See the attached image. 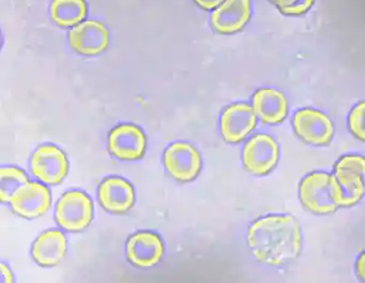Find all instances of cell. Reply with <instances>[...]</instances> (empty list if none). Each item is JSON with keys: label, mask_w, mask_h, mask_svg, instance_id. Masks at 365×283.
Returning a JSON list of instances; mask_svg holds the SVG:
<instances>
[{"label": "cell", "mask_w": 365, "mask_h": 283, "mask_svg": "<svg viewBox=\"0 0 365 283\" xmlns=\"http://www.w3.org/2000/svg\"><path fill=\"white\" fill-rule=\"evenodd\" d=\"M100 204L113 214L128 212L135 202V193L131 184L120 177H108L99 187Z\"/></svg>", "instance_id": "cell-15"}, {"label": "cell", "mask_w": 365, "mask_h": 283, "mask_svg": "<svg viewBox=\"0 0 365 283\" xmlns=\"http://www.w3.org/2000/svg\"><path fill=\"white\" fill-rule=\"evenodd\" d=\"M146 145L144 132L134 124H120L108 136V149L119 160H138L144 156Z\"/></svg>", "instance_id": "cell-11"}, {"label": "cell", "mask_w": 365, "mask_h": 283, "mask_svg": "<svg viewBox=\"0 0 365 283\" xmlns=\"http://www.w3.org/2000/svg\"><path fill=\"white\" fill-rule=\"evenodd\" d=\"M0 272H1V278H3L4 283L12 282L14 278H12L11 270L9 269V267L6 264H1Z\"/></svg>", "instance_id": "cell-24"}, {"label": "cell", "mask_w": 365, "mask_h": 283, "mask_svg": "<svg viewBox=\"0 0 365 283\" xmlns=\"http://www.w3.org/2000/svg\"><path fill=\"white\" fill-rule=\"evenodd\" d=\"M68 40L76 53L95 56L106 51L108 46L110 32L101 21H86L70 30Z\"/></svg>", "instance_id": "cell-10"}, {"label": "cell", "mask_w": 365, "mask_h": 283, "mask_svg": "<svg viewBox=\"0 0 365 283\" xmlns=\"http://www.w3.org/2000/svg\"><path fill=\"white\" fill-rule=\"evenodd\" d=\"M356 274L363 281H365V253L361 254L356 262Z\"/></svg>", "instance_id": "cell-23"}, {"label": "cell", "mask_w": 365, "mask_h": 283, "mask_svg": "<svg viewBox=\"0 0 365 283\" xmlns=\"http://www.w3.org/2000/svg\"><path fill=\"white\" fill-rule=\"evenodd\" d=\"M255 126V111L247 103L230 105L222 114L221 133L228 143H240Z\"/></svg>", "instance_id": "cell-12"}, {"label": "cell", "mask_w": 365, "mask_h": 283, "mask_svg": "<svg viewBox=\"0 0 365 283\" xmlns=\"http://www.w3.org/2000/svg\"><path fill=\"white\" fill-rule=\"evenodd\" d=\"M10 204L19 216L27 219L38 218L50 209L52 195L44 184L29 182L16 191Z\"/></svg>", "instance_id": "cell-8"}, {"label": "cell", "mask_w": 365, "mask_h": 283, "mask_svg": "<svg viewBox=\"0 0 365 283\" xmlns=\"http://www.w3.org/2000/svg\"><path fill=\"white\" fill-rule=\"evenodd\" d=\"M225 0H195L196 4L200 8L206 9V10H211V9L217 8L221 6Z\"/></svg>", "instance_id": "cell-22"}, {"label": "cell", "mask_w": 365, "mask_h": 283, "mask_svg": "<svg viewBox=\"0 0 365 283\" xmlns=\"http://www.w3.org/2000/svg\"><path fill=\"white\" fill-rule=\"evenodd\" d=\"M247 242L256 259L269 265H282L298 257L301 231L292 216H268L250 227Z\"/></svg>", "instance_id": "cell-1"}, {"label": "cell", "mask_w": 365, "mask_h": 283, "mask_svg": "<svg viewBox=\"0 0 365 283\" xmlns=\"http://www.w3.org/2000/svg\"><path fill=\"white\" fill-rule=\"evenodd\" d=\"M86 15L85 0H53L51 4V16L61 27L78 25Z\"/></svg>", "instance_id": "cell-18"}, {"label": "cell", "mask_w": 365, "mask_h": 283, "mask_svg": "<svg viewBox=\"0 0 365 283\" xmlns=\"http://www.w3.org/2000/svg\"><path fill=\"white\" fill-rule=\"evenodd\" d=\"M301 202L309 212L327 214L343 206L344 192L335 176L330 174H309L299 188Z\"/></svg>", "instance_id": "cell-2"}, {"label": "cell", "mask_w": 365, "mask_h": 283, "mask_svg": "<svg viewBox=\"0 0 365 283\" xmlns=\"http://www.w3.org/2000/svg\"><path fill=\"white\" fill-rule=\"evenodd\" d=\"M294 129L301 139L311 145H327L333 136V124L330 118L316 109L299 111L294 117Z\"/></svg>", "instance_id": "cell-9"}, {"label": "cell", "mask_w": 365, "mask_h": 283, "mask_svg": "<svg viewBox=\"0 0 365 283\" xmlns=\"http://www.w3.org/2000/svg\"><path fill=\"white\" fill-rule=\"evenodd\" d=\"M253 109L264 124H279L287 115L288 103L281 91L264 88L254 94Z\"/></svg>", "instance_id": "cell-17"}, {"label": "cell", "mask_w": 365, "mask_h": 283, "mask_svg": "<svg viewBox=\"0 0 365 283\" xmlns=\"http://www.w3.org/2000/svg\"><path fill=\"white\" fill-rule=\"evenodd\" d=\"M270 1L274 2L275 4V1H277V0H270Z\"/></svg>", "instance_id": "cell-25"}, {"label": "cell", "mask_w": 365, "mask_h": 283, "mask_svg": "<svg viewBox=\"0 0 365 283\" xmlns=\"http://www.w3.org/2000/svg\"><path fill=\"white\" fill-rule=\"evenodd\" d=\"M164 165L174 179L191 182L200 174L202 159L200 152L191 144L176 142L164 152Z\"/></svg>", "instance_id": "cell-6"}, {"label": "cell", "mask_w": 365, "mask_h": 283, "mask_svg": "<svg viewBox=\"0 0 365 283\" xmlns=\"http://www.w3.org/2000/svg\"><path fill=\"white\" fill-rule=\"evenodd\" d=\"M34 176L46 184L63 182L69 171V163L63 150L54 145L40 146L34 152L31 160Z\"/></svg>", "instance_id": "cell-5"}, {"label": "cell", "mask_w": 365, "mask_h": 283, "mask_svg": "<svg viewBox=\"0 0 365 283\" xmlns=\"http://www.w3.org/2000/svg\"><path fill=\"white\" fill-rule=\"evenodd\" d=\"M29 182V176L23 169L14 167H4L0 169V197L3 203L11 201L16 191Z\"/></svg>", "instance_id": "cell-19"}, {"label": "cell", "mask_w": 365, "mask_h": 283, "mask_svg": "<svg viewBox=\"0 0 365 283\" xmlns=\"http://www.w3.org/2000/svg\"><path fill=\"white\" fill-rule=\"evenodd\" d=\"M57 223L68 232H81L86 229L93 218V205L91 197L82 191L66 192L56 206Z\"/></svg>", "instance_id": "cell-3"}, {"label": "cell", "mask_w": 365, "mask_h": 283, "mask_svg": "<svg viewBox=\"0 0 365 283\" xmlns=\"http://www.w3.org/2000/svg\"><path fill=\"white\" fill-rule=\"evenodd\" d=\"M349 130L356 139L365 141V102L359 103L350 111L348 118Z\"/></svg>", "instance_id": "cell-20"}, {"label": "cell", "mask_w": 365, "mask_h": 283, "mask_svg": "<svg viewBox=\"0 0 365 283\" xmlns=\"http://www.w3.org/2000/svg\"><path fill=\"white\" fill-rule=\"evenodd\" d=\"M31 253L39 265L46 267L57 265L67 253V238L58 229H48L36 239Z\"/></svg>", "instance_id": "cell-16"}, {"label": "cell", "mask_w": 365, "mask_h": 283, "mask_svg": "<svg viewBox=\"0 0 365 283\" xmlns=\"http://www.w3.org/2000/svg\"><path fill=\"white\" fill-rule=\"evenodd\" d=\"M335 177L343 189L344 207L358 203L365 194V158L364 157L345 156L335 165Z\"/></svg>", "instance_id": "cell-4"}, {"label": "cell", "mask_w": 365, "mask_h": 283, "mask_svg": "<svg viewBox=\"0 0 365 283\" xmlns=\"http://www.w3.org/2000/svg\"><path fill=\"white\" fill-rule=\"evenodd\" d=\"M164 246L161 237L153 232H138L127 242V257L132 265L150 268L157 265L163 257Z\"/></svg>", "instance_id": "cell-13"}, {"label": "cell", "mask_w": 365, "mask_h": 283, "mask_svg": "<svg viewBox=\"0 0 365 283\" xmlns=\"http://www.w3.org/2000/svg\"><path fill=\"white\" fill-rule=\"evenodd\" d=\"M251 17L250 0H225L211 14L212 27L220 34L240 31Z\"/></svg>", "instance_id": "cell-14"}, {"label": "cell", "mask_w": 365, "mask_h": 283, "mask_svg": "<svg viewBox=\"0 0 365 283\" xmlns=\"http://www.w3.org/2000/svg\"><path fill=\"white\" fill-rule=\"evenodd\" d=\"M314 0H277L275 4L286 15H300L309 11Z\"/></svg>", "instance_id": "cell-21"}, {"label": "cell", "mask_w": 365, "mask_h": 283, "mask_svg": "<svg viewBox=\"0 0 365 283\" xmlns=\"http://www.w3.org/2000/svg\"><path fill=\"white\" fill-rule=\"evenodd\" d=\"M243 164L254 175H266L279 161V146L268 134H256L243 148Z\"/></svg>", "instance_id": "cell-7"}]
</instances>
